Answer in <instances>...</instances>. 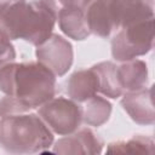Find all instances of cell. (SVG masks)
<instances>
[{
	"label": "cell",
	"instance_id": "5",
	"mask_svg": "<svg viewBox=\"0 0 155 155\" xmlns=\"http://www.w3.org/2000/svg\"><path fill=\"white\" fill-rule=\"evenodd\" d=\"M38 115L56 134L67 136L82 124L81 105L65 97H53L39 107Z\"/></svg>",
	"mask_w": 155,
	"mask_h": 155
},
{
	"label": "cell",
	"instance_id": "15",
	"mask_svg": "<svg viewBox=\"0 0 155 155\" xmlns=\"http://www.w3.org/2000/svg\"><path fill=\"white\" fill-rule=\"evenodd\" d=\"M82 122L87 126L99 127L104 125L111 114V103L98 94L88 98L81 105Z\"/></svg>",
	"mask_w": 155,
	"mask_h": 155
},
{
	"label": "cell",
	"instance_id": "13",
	"mask_svg": "<svg viewBox=\"0 0 155 155\" xmlns=\"http://www.w3.org/2000/svg\"><path fill=\"white\" fill-rule=\"evenodd\" d=\"M98 92V81L96 73L90 69H80L74 71L67 81V93L70 99L84 103Z\"/></svg>",
	"mask_w": 155,
	"mask_h": 155
},
{
	"label": "cell",
	"instance_id": "14",
	"mask_svg": "<svg viewBox=\"0 0 155 155\" xmlns=\"http://www.w3.org/2000/svg\"><path fill=\"white\" fill-rule=\"evenodd\" d=\"M98 81V92L108 98L116 99L124 94L116 75V64L113 62H99L91 67Z\"/></svg>",
	"mask_w": 155,
	"mask_h": 155
},
{
	"label": "cell",
	"instance_id": "2",
	"mask_svg": "<svg viewBox=\"0 0 155 155\" xmlns=\"http://www.w3.org/2000/svg\"><path fill=\"white\" fill-rule=\"evenodd\" d=\"M56 24L54 13L40 0L19 1L0 12V36L22 39L34 46L46 41Z\"/></svg>",
	"mask_w": 155,
	"mask_h": 155
},
{
	"label": "cell",
	"instance_id": "12",
	"mask_svg": "<svg viewBox=\"0 0 155 155\" xmlns=\"http://www.w3.org/2000/svg\"><path fill=\"white\" fill-rule=\"evenodd\" d=\"M59 29L70 39L82 41L91 35L84 8H62L56 15Z\"/></svg>",
	"mask_w": 155,
	"mask_h": 155
},
{
	"label": "cell",
	"instance_id": "11",
	"mask_svg": "<svg viewBox=\"0 0 155 155\" xmlns=\"http://www.w3.org/2000/svg\"><path fill=\"white\" fill-rule=\"evenodd\" d=\"M116 75L121 90L125 92L145 88L148 84V65L142 59H131L116 65Z\"/></svg>",
	"mask_w": 155,
	"mask_h": 155
},
{
	"label": "cell",
	"instance_id": "17",
	"mask_svg": "<svg viewBox=\"0 0 155 155\" xmlns=\"http://www.w3.org/2000/svg\"><path fill=\"white\" fill-rule=\"evenodd\" d=\"M42 1L53 13L54 16L62 8H86L91 0H40Z\"/></svg>",
	"mask_w": 155,
	"mask_h": 155
},
{
	"label": "cell",
	"instance_id": "3",
	"mask_svg": "<svg viewBox=\"0 0 155 155\" xmlns=\"http://www.w3.org/2000/svg\"><path fill=\"white\" fill-rule=\"evenodd\" d=\"M52 143L53 132L38 114L23 113L0 120V147L7 153H44Z\"/></svg>",
	"mask_w": 155,
	"mask_h": 155
},
{
	"label": "cell",
	"instance_id": "10",
	"mask_svg": "<svg viewBox=\"0 0 155 155\" xmlns=\"http://www.w3.org/2000/svg\"><path fill=\"white\" fill-rule=\"evenodd\" d=\"M115 11L120 29L154 18V0H115Z\"/></svg>",
	"mask_w": 155,
	"mask_h": 155
},
{
	"label": "cell",
	"instance_id": "6",
	"mask_svg": "<svg viewBox=\"0 0 155 155\" xmlns=\"http://www.w3.org/2000/svg\"><path fill=\"white\" fill-rule=\"evenodd\" d=\"M35 56L39 63L48 68L56 76H63L73 65L74 51L71 44L62 35L53 34L36 46Z\"/></svg>",
	"mask_w": 155,
	"mask_h": 155
},
{
	"label": "cell",
	"instance_id": "8",
	"mask_svg": "<svg viewBox=\"0 0 155 155\" xmlns=\"http://www.w3.org/2000/svg\"><path fill=\"white\" fill-rule=\"evenodd\" d=\"M85 16L91 34L108 38L119 29L115 0H91L85 8Z\"/></svg>",
	"mask_w": 155,
	"mask_h": 155
},
{
	"label": "cell",
	"instance_id": "20",
	"mask_svg": "<svg viewBox=\"0 0 155 155\" xmlns=\"http://www.w3.org/2000/svg\"><path fill=\"white\" fill-rule=\"evenodd\" d=\"M19 1H24V0H0V12L5 11L10 6H12L13 4L19 2Z\"/></svg>",
	"mask_w": 155,
	"mask_h": 155
},
{
	"label": "cell",
	"instance_id": "16",
	"mask_svg": "<svg viewBox=\"0 0 155 155\" xmlns=\"http://www.w3.org/2000/svg\"><path fill=\"white\" fill-rule=\"evenodd\" d=\"M108 154H154L155 144L151 138L137 134L127 140L110 143L107 148Z\"/></svg>",
	"mask_w": 155,
	"mask_h": 155
},
{
	"label": "cell",
	"instance_id": "1",
	"mask_svg": "<svg viewBox=\"0 0 155 155\" xmlns=\"http://www.w3.org/2000/svg\"><path fill=\"white\" fill-rule=\"evenodd\" d=\"M56 84V75L39 62H12L0 68V91L16 98L28 111L53 98Z\"/></svg>",
	"mask_w": 155,
	"mask_h": 155
},
{
	"label": "cell",
	"instance_id": "18",
	"mask_svg": "<svg viewBox=\"0 0 155 155\" xmlns=\"http://www.w3.org/2000/svg\"><path fill=\"white\" fill-rule=\"evenodd\" d=\"M23 113H28V110L16 98L5 94V97L0 99V117Z\"/></svg>",
	"mask_w": 155,
	"mask_h": 155
},
{
	"label": "cell",
	"instance_id": "9",
	"mask_svg": "<svg viewBox=\"0 0 155 155\" xmlns=\"http://www.w3.org/2000/svg\"><path fill=\"white\" fill-rule=\"evenodd\" d=\"M121 97V105L124 110L136 124L153 125L155 122L153 87L125 92Z\"/></svg>",
	"mask_w": 155,
	"mask_h": 155
},
{
	"label": "cell",
	"instance_id": "19",
	"mask_svg": "<svg viewBox=\"0 0 155 155\" xmlns=\"http://www.w3.org/2000/svg\"><path fill=\"white\" fill-rule=\"evenodd\" d=\"M16 61V50L10 40L0 36V68Z\"/></svg>",
	"mask_w": 155,
	"mask_h": 155
},
{
	"label": "cell",
	"instance_id": "7",
	"mask_svg": "<svg viewBox=\"0 0 155 155\" xmlns=\"http://www.w3.org/2000/svg\"><path fill=\"white\" fill-rule=\"evenodd\" d=\"M54 154H73V155H94L103 150L102 139L88 127L78 128L75 132L59 138L52 145Z\"/></svg>",
	"mask_w": 155,
	"mask_h": 155
},
{
	"label": "cell",
	"instance_id": "4",
	"mask_svg": "<svg viewBox=\"0 0 155 155\" xmlns=\"http://www.w3.org/2000/svg\"><path fill=\"white\" fill-rule=\"evenodd\" d=\"M154 45V18L122 27L111 39V56L126 62L144 56Z\"/></svg>",
	"mask_w": 155,
	"mask_h": 155
}]
</instances>
